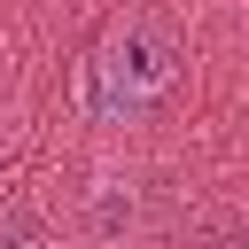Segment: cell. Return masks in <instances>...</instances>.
<instances>
[{"instance_id": "obj_1", "label": "cell", "mask_w": 249, "mask_h": 249, "mask_svg": "<svg viewBox=\"0 0 249 249\" xmlns=\"http://www.w3.org/2000/svg\"><path fill=\"white\" fill-rule=\"evenodd\" d=\"M171 78H179V39H171V23H163V16H124V23H109L101 47L86 54L78 101H86V117H101V124H132V117H148V109L171 93Z\"/></svg>"}, {"instance_id": "obj_2", "label": "cell", "mask_w": 249, "mask_h": 249, "mask_svg": "<svg viewBox=\"0 0 249 249\" xmlns=\"http://www.w3.org/2000/svg\"><path fill=\"white\" fill-rule=\"evenodd\" d=\"M0 249H39V226L31 218H0Z\"/></svg>"}, {"instance_id": "obj_3", "label": "cell", "mask_w": 249, "mask_h": 249, "mask_svg": "<svg viewBox=\"0 0 249 249\" xmlns=\"http://www.w3.org/2000/svg\"><path fill=\"white\" fill-rule=\"evenodd\" d=\"M218 249H249V241H218Z\"/></svg>"}]
</instances>
